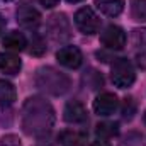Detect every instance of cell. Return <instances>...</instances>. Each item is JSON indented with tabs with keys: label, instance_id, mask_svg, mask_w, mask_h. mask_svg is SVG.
Listing matches in <instances>:
<instances>
[{
	"label": "cell",
	"instance_id": "ba28073f",
	"mask_svg": "<svg viewBox=\"0 0 146 146\" xmlns=\"http://www.w3.org/2000/svg\"><path fill=\"white\" fill-rule=\"evenodd\" d=\"M56 60L60 65H63L65 68L76 70L82 63H83V54L76 46H63L58 49L56 53Z\"/></svg>",
	"mask_w": 146,
	"mask_h": 146
},
{
	"label": "cell",
	"instance_id": "9a60e30c",
	"mask_svg": "<svg viewBox=\"0 0 146 146\" xmlns=\"http://www.w3.org/2000/svg\"><path fill=\"white\" fill-rule=\"evenodd\" d=\"M3 46L7 49H12V51H22L27 46V39L19 31H10L9 34H5V37H3Z\"/></svg>",
	"mask_w": 146,
	"mask_h": 146
},
{
	"label": "cell",
	"instance_id": "4fadbf2b",
	"mask_svg": "<svg viewBox=\"0 0 146 146\" xmlns=\"http://www.w3.org/2000/svg\"><path fill=\"white\" fill-rule=\"evenodd\" d=\"M15 99H17L15 87L7 80H0V109L10 107L15 102Z\"/></svg>",
	"mask_w": 146,
	"mask_h": 146
},
{
	"label": "cell",
	"instance_id": "44dd1931",
	"mask_svg": "<svg viewBox=\"0 0 146 146\" xmlns=\"http://www.w3.org/2000/svg\"><path fill=\"white\" fill-rule=\"evenodd\" d=\"M0 146H22V141L17 134H3L0 138Z\"/></svg>",
	"mask_w": 146,
	"mask_h": 146
},
{
	"label": "cell",
	"instance_id": "ffe728a7",
	"mask_svg": "<svg viewBox=\"0 0 146 146\" xmlns=\"http://www.w3.org/2000/svg\"><path fill=\"white\" fill-rule=\"evenodd\" d=\"M131 41H133V44L138 46V48H146V27L134 29L133 34H131Z\"/></svg>",
	"mask_w": 146,
	"mask_h": 146
},
{
	"label": "cell",
	"instance_id": "6da1fadb",
	"mask_svg": "<svg viewBox=\"0 0 146 146\" xmlns=\"http://www.w3.org/2000/svg\"><path fill=\"white\" fill-rule=\"evenodd\" d=\"M54 109L53 106L42 97H29L22 106V129L26 134L42 138L51 133L54 127Z\"/></svg>",
	"mask_w": 146,
	"mask_h": 146
},
{
	"label": "cell",
	"instance_id": "d4e9b609",
	"mask_svg": "<svg viewBox=\"0 0 146 146\" xmlns=\"http://www.w3.org/2000/svg\"><path fill=\"white\" fill-rule=\"evenodd\" d=\"M5 24H7V22H5V19L0 15V36H2V33H3V29H5Z\"/></svg>",
	"mask_w": 146,
	"mask_h": 146
},
{
	"label": "cell",
	"instance_id": "277c9868",
	"mask_svg": "<svg viewBox=\"0 0 146 146\" xmlns=\"http://www.w3.org/2000/svg\"><path fill=\"white\" fill-rule=\"evenodd\" d=\"M112 83L119 88H129L134 80H136V72L134 66L129 60L126 58H119L114 61L112 65Z\"/></svg>",
	"mask_w": 146,
	"mask_h": 146
},
{
	"label": "cell",
	"instance_id": "8992f818",
	"mask_svg": "<svg viewBox=\"0 0 146 146\" xmlns=\"http://www.w3.org/2000/svg\"><path fill=\"white\" fill-rule=\"evenodd\" d=\"M15 15H17L19 26L24 27V29L34 31L37 26L41 24V14H39V10H37L36 7H33L31 3H27V2H24V3H21L17 7Z\"/></svg>",
	"mask_w": 146,
	"mask_h": 146
},
{
	"label": "cell",
	"instance_id": "30bf717a",
	"mask_svg": "<svg viewBox=\"0 0 146 146\" xmlns=\"http://www.w3.org/2000/svg\"><path fill=\"white\" fill-rule=\"evenodd\" d=\"M63 119H65L66 122H70V124H83V122H87L88 115H87L85 106H83L80 100H70V102L65 106Z\"/></svg>",
	"mask_w": 146,
	"mask_h": 146
},
{
	"label": "cell",
	"instance_id": "2e32d148",
	"mask_svg": "<svg viewBox=\"0 0 146 146\" xmlns=\"http://www.w3.org/2000/svg\"><path fill=\"white\" fill-rule=\"evenodd\" d=\"M95 133H97V136H99L100 139L114 138V136L119 134V124H117V122H109V121H106V122H99Z\"/></svg>",
	"mask_w": 146,
	"mask_h": 146
},
{
	"label": "cell",
	"instance_id": "52a82bcc",
	"mask_svg": "<svg viewBox=\"0 0 146 146\" xmlns=\"http://www.w3.org/2000/svg\"><path fill=\"white\" fill-rule=\"evenodd\" d=\"M100 42L109 49H122L126 46V33H124L122 27L110 24L102 31Z\"/></svg>",
	"mask_w": 146,
	"mask_h": 146
},
{
	"label": "cell",
	"instance_id": "cb8c5ba5",
	"mask_svg": "<svg viewBox=\"0 0 146 146\" xmlns=\"http://www.w3.org/2000/svg\"><path fill=\"white\" fill-rule=\"evenodd\" d=\"M90 146H110V145L106 141V139H97V141H94Z\"/></svg>",
	"mask_w": 146,
	"mask_h": 146
},
{
	"label": "cell",
	"instance_id": "5b68a950",
	"mask_svg": "<svg viewBox=\"0 0 146 146\" xmlns=\"http://www.w3.org/2000/svg\"><path fill=\"white\" fill-rule=\"evenodd\" d=\"M75 26L82 34L92 36V34L99 33L100 21H99V17H97V14L94 12L92 7H82L75 14Z\"/></svg>",
	"mask_w": 146,
	"mask_h": 146
},
{
	"label": "cell",
	"instance_id": "603a6c76",
	"mask_svg": "<svg viewBox=\"0 0 146 146\" xmlns=\"http://www.w3.org/2000/svg\"><path fill=\"white\" fill-rule=\"evenodd\" d=\"M60 0H39V3L44 7V9H53L54 5H58Z\"/></svg>",
	"mask_w": 146,
	"mask_h": 146
},
{
	"label": "cell",
	"instance_id": "e0dca14e",
	"mask_svg": "<svg viewBox=\"0 0 146 146\" xmlns=\"http://www.w3.org/2000/svg\"><path fill=\"white\" fill-rule=\"evenodd\" d=\"M129 10L136 22H146V0H129Z\"/></svg>",
	"mask_w": 146,
	"mask_h": 146
},
{
	"label": "cell",
	"instance_id": "5bb4252c",
	"mask_svg": "<svg viewBox=\"0 0 146 146\" xmlns=\"http://www.w3.org/2000/svg\"><path fill=\"white\" fill-rule=\"evenodd\" d=\"M60 146H85L87 136L80 131H61L58 134Z\"/></svg>",
	"mask_w": 146,
	"mask_h": 146
},
{
	"label": "cell",
	"instance_id": "7c38bea8",
	"mask_svg": "<svg viewBox=\"0 0 146 146\" xmlns=\"http://www.w3.org/2000/svg\"><path fill=\"white\" fill-rule=\"evenodd\" d=\"M97 9L107 15V17H117L124 10V0H94Z\"/></svg>",
	"mask_w": 146,
	"mask_h": 146
},
{
	"label": "cell",
	"instance_id": "7a4b0ae2",
	"mask_svg": "<svg viewBox=\"0 0 146 146\" xmlns=\"http://www.w3.org/2000/svg\"><path fill=\"white\" fill-rule=\"evenodd\" d=\"M34 82H36V87L41 92H44L48 95H54V97L65 95L72 87L70 76L65 75L63 72H60L54 66H41V68H37Z\"/></svg>",
	"mask_w": 146,
	"mask_h": 146
},
{
	"label": "cell",
	"instance_id": "8fae6325",
	"mask_svg": "<svg viewBox=\"0 0 146 146\" xmlns=\"http://www.w3.org/2000/svg\"><path fill=\"white\" fill-rule=\"evenodd\" d=\"M22 68V61L15 53L0 51V72L7 75H17Z\"/></svg>",
	"mask_w": 146,
	"mask_h": 146
},
{
	"label": "cell",
	"instance_id": "7402d4cb",
	"mask_svg": "<svg viewBox=\"0 0 146 146\" xmlns=\"http://www.w3.org/2000/svg\"><path fill=\"white\" fill-rule=\"evenodd\" d=\"M121 146H143V138L138 133H131V134H127L124 138Z\"/></svg>",
	"mask_w": 146,
	"mask_h": 146
},
{
	"label": "cell",
	"instance_id": "83f0119b",
	"mask_svg": "<svg viewBox=\"0 0 146 146\" xmlns=\"http://www.w3.org/2000/svg\"><path fill=\"white\" fill-rule=\"evenodd\" d=\"M7 2H9V0H7Z\"/></svg>",
	"mask_w": 146,
	"mask_h": 146
},
{
	"label": "cell",
	"instance_id": "9c48e42d",
	"mask_svg": "<svg viewBox=\"0 0 146 146\" xmlns=\"http://www.w3.org/2000/svg\"><path fill=\"white\" fill-rule=\"evenodd\" d=\"M119 107V100L114 94L110 92H104V94H99L94 100V110L95 114L102 115V117H107V115H112Z\"/></svg>",
	"mask_w": 146,
	"mask_h": 146
},
{
	"label": "cell",
	"instance_id": "484cf974",
	"mask_svg": "<svg viewBox=\"0 0 146 146\" xmlns=\"http://www.w3.org/2000/svg\"><path fill=\"white\" fill-rule=\"evenodd\" d=\"M66 2H70V3H78V2H83V0H66Z\"/></svg>",
	"mask_w": 146,
	"mask_h": 146
},
{
	"label": "cell",
	"instance_id": "ac0fdd59",
	"mask_svg": "<svg viewBox=\"0 0 146 146\" xmlns=\"http://www.w3.org/2000/svg\"><path fill=\"white\" fill-rule=\"evenodd\" d=\"M29 53L33 56H42L46 53V42L42 36H39L37 33H33V37H31V48H29Z\"/></svg>",
	"mask_w": 146,
	"mask_h": 146
},
{
	"label": "cell",
	"instance_id": "d6986e66",
	"mask_svg": "<svg viewBox=\"0 0 146 146\" xmlns=\"http://www.w3.org/2000/svg\"><path fill=\"white\" fill-rule=\"evenodd\" d=\"M136 110H138L136 100H134L133 97H126L124 102H122V117H124L126 121H131V119L134 117Z\"/></svg>",
	"mask_w": 146,
	"mask_h": 146
},
{
	"label": "cell",
	"instance_id": "4316f807",
	"mask_svg": "<svg viewBox=\"0 0 146 146\" xmlns=\"http://www.w3.org/2000/svg\"><path fill=\"white\" fill-rule=\"evenodd\" d=\"M145 121H146V114H145Z\"/></svg>",
	"mask_w": 146,
	"mask_h": 146
},
{
	"label": "cell",
	"instance_id": "3957f363",
	"mask_svg": "<svg viewBox=\"0 0 146 146\" xmlns=\"http://www.w3.org/2000/svg\"><path fill=\"white\" fill-rule=\"evenodd\" d=\"M46 31L48 36L51 37V41L54 42H66L72 37V26L70 21L65 14H53L48 21H46Z\"/></svg>",
	"mask_w": 146,
	"mask_h": 146
}]
</instances>
